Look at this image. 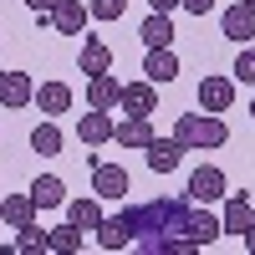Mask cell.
Returning a JSON list of instances; mask_svg holds the SVG:
<instances>
[{"label": "cell", "instance_id": "cell-10", "mask_svg": "<svg viewBox=\"0 0 255 255\" xmlns=\"http://www.w3.org/2000/svg\"><path fill=\"white\" fill-rule=\"evenodd\" d=\"M143 153H148V168H153V174H174L179 158H184V148H179V138H158L153 133V143H148Z\"/></svg>", "mask_w": 255, "mask_h": 255}, {"label": "cell", "instance_id": "cell-26", "mask_svg": "<svg viewBox=\"0 0 255 255\" xmlns=\"http://www.w3.org/2000/svg\"><path fill=\"white\" fill-rule=\"evenodd\" d=\"M230 72H235L240 82H250V87H255V46H250V41L240 46V56H235V67H230Z\"/></svg>", "mask_w": 255, "mask_h": 255}, {"label": "cell", "instance_id": "cell-8", "mask_svg": "<svg viewBox=\"0 0 255 255\" xmlns=\"http://www.w3.org/2000/svg\"><path fill=\"white\" fill-rule=\"evenodd\" d=\"M92 189H97V199H123L128 194V168L123 163H97L92 168Z\"/></svg>", "mask_w": 255, "mask_h": 255}, {"label": "cell", "instance_id": "cell-6", "mask_svg": "<svg viewBox=\"0 0 255 255\" xmlns=\"http://www.w3.org/2000/svg\"><path fill=\"white\" fill-rule=\"evenodd\" d=\"M220 31H225L230 41H240V46L255 41V5H245V0H240V5H230V10L220 15Z\"/></svg>", "mask_w": 255, "mask_h": 255}, {"label": "cell", "instance_id": "cell-30", "mask_svg": "<svg viewBox=\"0 0 255 255\" xmlns=\"http://www.w3.org/2000/svg\"><path fill=\"white\" fill-rule=\"evenodd\" d=\"M148 5H153V10H163V15H168V10H179V0H148Z\"/></svg>", "mask_w": 255, "mask_h": 255}, {"label": "cell", "instance_id": "cell-3", "mask_svg": "<svg viewBox=\"0 0 255 255\" xmlns=\"http://www.w3.org/2000/svg\"><path fill=\"white\" fill-rule=\"evenodd\" d=\"M189 199H194V204H215V199H225V168L199 163L194 174H189Z\"/></svg>", "mask_w": 255, "mask_h": 255}, {"label": "cell", "instance_id": "cell-17", "mask_svg": "<svg viewBox=\"0 0 255 255\" xmlns=\"http://www.w3.org/2000/svg\"><path fill=\"white\" fill-rule=\"evenodd\" d=\"M36 220V199L31 194H5V199H0V225H31Z\"/></svg>", "mask_w": 255, "mask_h": 255}, {"label": "cell", "instance_id": "cell-5", "mask_svg": "<svg viewBox=\"0 0 255 255\" xmlns=\"http://www.w3.org/2000/svg\"><path fill=\"white\" fill-rule=\"evenodd\" d=\"M36 102V82L26 72H5L0 77V108H31Z\"/></svg>", "mask_w": 255, "mask_h": 255}, {"label": "cell", "instance_id": "cell-13", "mask_svg": "<svg viewBox=\"0 0 255 255\" xmlns=\"http://www.w3.org/2000/svg\"><path fill=\"white\" fill-rule=\"evenodd\" d=\"M113 128H118V123H113L108 113H102V108H92V113H82V123H77V138L87 143V148H97V143H108V138H113Z\"/></svg>", "mask_w": 255, "mask_h": 255}, {"label": "cell", "instance_id": "cell-4", "mask_svg": "<svg viewBox=\"0 0 255 255\" xmlns=\"http://www.w3.org/2000/svg\"><path fill=\"white\" fill-rule=\"evenodd\" d=\"M118 108L128 118H148L158 108V92H153V82H123V97H118Z\"/></svg>", "mask_w": 255, "mask_h": 255}, {"label": "cell", "instance_id": "cell-28", "mask_svg": "<svg viewBox=\"0 0 255 255\" xmlns=\"http://www.w3.org/2000/svg\"><path fill=\"white\" fill-rule=\"evenodd\" d=\"M179 10H189V15H209V10H215V0H179Z\"/></svg>", "mask_w": 255, "mask_h": 255}, {"label": "cell", "instance_id": "cell-24", "mask_svg": "<svg viewBox=\"0 0 255 255\" xmlns=\"http://www.w3.org/2000/svg\"><path fill=\"white\" fill-rule=\"evenodd\" d=\"M67 220H72L77 230H97V225H102V204H97V199H72V204H67Z\"/></svg>", "mask_w": 255, "mask_h": 255}, {"label": "cell", "instance_id": "cell-23", "mask_svg": "<svg viewBox=\"0 0 255 255\" xmlns=\"http://www.w3.org/2000/svg\"><path fill=\"white\" fill-rule=\"evenodd\" d=\"M31 148H36V153L41 158H51V153H61V128L46 118V123H36L31 128Z\"/></svg>", "mask_w": 255, "mask_h": 255}, {"label": "cell", "instance_id": "cell-14", "mask_svg": "<svg viewBox=\"0 0 255 255\" xmlns=\"http://www.w3.org/2000/svg\"><path fill=\"white\" fill-rule=\"evenodd\" d=\"M82 26H87V5H82V0H61V5L51 10V31H61V36H82Z\"/></svg>", "mask_w": 255, "mask_h": 255}, {"label": "cell", "instance_id": "cell-16", "mask_svg": "<svg viewBox=\"0 0 255 255\" xmlns=\"http://www.w3.org/2000/svg\"><path fill=\"white\" fill-rule=\"evenodd\" d=\"M82 72H87V77L113 72V51H108V41L92 36V31H87V41H82Z\"/></svg>", "mask_w": 255, "mask_h": 255}, {"label": "cell", "instance_id": "cell-2", "mask_svg": "<svg viewBox=\"0 0 255 255\" xmlns=\"http://www.w3.org/2000/svg\"><path fill=\"white\" fill-rule=\"evenodd\" d=\"M174 138H179L184 153H204V148H220L230 138V128L220 123V113H184L174 123Z\"/></svg>", "mask_w": 255, "mask_h": 255}, {"label": "cell", "instance_id": "cell-34", "mask_svg": "<svg viewBox=\"0 0 255 255\" xmlns=\"http://www.w3.org/2000/svg\"><path fill=\"white\" fill-rule=\"evenodd\" d=\"M0 77H5V72H0Z\"/></svg>", "mask_w": 255, "mask_h": 255}, {"label": "cell", "instance_id": "cell-33", "mask_svg": "<svg viewBox=\"0 0 255 255\" xmlns=\"http://www.w3.org/2000/svg\"><path fill=\"white\" fill-rule=\"evenodd\" d=\"M245 5H255V0H245Z\"/></svg>", "mask_w": 255, "mask_h": 255}, {"label": "cell", "instance_id": "cell-9", "mask_svg": "<svg viewBox=\"0 0 255 255\" xmlns=\"http://www.w3.org/2000/svg\"><path fill=\"white\" fill-rule=\"evenodd\" d=\"M230 102H235V82L230 77H204L199 82V108L204 113H225Z\"/></svg>", "mask_w": 255, "mask_h": 255}, {"label": "cell", "instance_id": "cell-32", "mask_svg": "<svg viewBox=\"0 0 255 255\" xmlns=\"http://www.w3.org/2000/svg\"><path fill=\"white\" fill-rule=\"evenodd\" d=\"M250 123H255V102H250Z\"/></svg>", "mask_w": 255, "mask_h": 255}, {"label": "cell", "instance_id": "cell-31", "mask_svg": "<svg viewBox=\"0 0 255 255\" xmlns=\"http://www.w3.org/2000/svg\"><path fill=\"white\" fill-rule=\"evenodd\" d=\"M245 250H250V255H255V225H250V230H245Z\"/></svg>", "mask_w": 255, "mask_h": 255}, {"label": "cell", "instance_id": "cell-19", "mask_svg": "<svg viewBox=\"0 0 255 255\" xmlns=\"http://www.w3.org/2000/svg\"><path fill=\"white\" fill-rule=\"evenodd\" d=\"M31 199H36V209H56V204H67V184H61L56 174H41L31 184Z\"/></svg>", "mask_w": 255, "mask_h": 255}, {"label": "cell", "instance_id": "cell-15", "mask_svg": "<svg viewBox=\"0 0 255 255\" xmlns=\"http://www.w3.org/2000/svg\"><path fill=\"white\" fill-rule=\"evenodd\" d=\"M36 108L46 113V118L67 113L72 108V87H67V82H41V87H36Z\"/></svg>", "mask_w": 255, "mask_h": 255}, {"label": "cell", "instance_id": "cell-12", "mask_svg": "<svg viewBox=\"0 0 255 255\" xmlns=\"http://www.w3.org/2000/svg\"><path fill=\"white\" fill-rule=\"evenodd\" d=\"M143 72H148V82H153V87H158V82L168 87V82L179 77V56L168 51V46H148V61H143Z\"/></svg>", "mask_w": 255, "mask_h": 255}, {"label": "cell", "instance_id": "cell-29", "mask_svg": "<svg viewBox=\"0 0 255 255\" xmlns=\"http://www.w3.org/2000/svg\"><path fill=\"white\" fill-rule=\"evenodd\" d=\"M26 5H31V10H36V15H41V20H51V10H56V5H61V0H26Z\"/></svg>", "mask_w": 255, "mask_h": 255}, {"label": "cell", "instance_id": "cell-1", "mask_svg": "<svg viewBox=\"0 0 255 255\" xmlns=\"http://www.w3.org/2000/svg\"><path fill=\"white\" fill-rule=\"evenodd\" d=\"M128 235L143 255H184L199 250L194 240V204L189 199H153V204H128L123 209Z\"/></svg>", "mask_w": 255, "mask_h": 255}, {"label": "cell", "instance_id": "cell-11", "mask_svg": "<svg viewBox=\"0 0 255 255\" xmlns=\"http://www.w3.org/2000/svg\"><path fill=\"white\" fill-rule=\"evenodd\" d=\"M220 225H225V235H245V230L255 225L250 194H230V199H225V215H220Z\"/></svg>", "mask_w": 255, "mask_h": 255}, {"label": "cell", "instance_id": "cell-18", "mask_svg": "<svg viewBox=\"0 0 255 255\" xmlns=\"http://www.w3.org/2000/svg\"><path fill=\"white\" fill-rule=\"evenodd\" d=\"M113 138L123 148H148V143H153V123H148V118H128V123L113 128Z\"/></svg>", "mask_w": 255, "mask_h": 255}, {"label": "cell", "instance_id": "cell-25", "mask_svg": "<svg viewBox=\"0 0 255 255\" xmlns=\"http://www.w3.org/2000/svg\"><path fill=\"white\" fill-rule=\"evenodd\" d=\"M10 245H15V255H36V250H46V230L31 220V225H20V235H15Z\"/></svg>", "mask_w": 255, "mask_h": 255}, {"label": "cell", "instance_id": "cell-27", "mask_svg": "<svg viewBox=\"0 0 255 255\" xmlns=\"http://www.w3.org/2000/svg\"><path fill=\"white\" fill-rule=\"evenodd\" d=\"M128 10V0H87V15H97V20H118Z\"/></svg>", "mask_w": 255, "mask_h": 255}, {"label": "cell", "instance_id": "cell-7", "mask_svg": "<svg viewBox=\"0 0 255 255\" xmlns=\"http://www.w3.org/2000/svg\"><path fill=\"white\" fill-rule=\"evenodd\" d=\"M118 97H123V82H118L113 72H97V77H87V108L113 113V108H118Z\"/></svg>", "mask_w": 255, "mask_h": 255}, {"label": "cell", "instance_id": "cell-22", "mask_svg": "<svg viewBox=\"0 0 255 255\" xmlns=\"http://www.w3.org/2000/svg\"><path fill=\"white\" fill-rule=\"evenodd\" d=\"M46 250H56V255H77L82 250V230L67 220V225H56V230H46Z\"/></svg>", "mask_w": 255, "mask_h": 255}, {"label": "cell", "instance_id": "cell-20", "mask_svg": "<svg viewBox=\"0 0 255 255\" xmlns=\"http://www.w3.org/2000/svg\"><path fill=\"white\" fill-rule=\"evenodd\" d=\"M97 245L102 250H123V245H133V235H128V220L123 215H102V225H97Z\"/></svg>", "mask_w": 255, "mask_h": 255}, {"label": "cell", "instance_id": "cell-21", "mask_svg": "<svg viewBox=\"0 0 255 255\" xmlns=\"http://www.w3.org/2000/svg\"><path fill=\"white\" fill-rule=\"evenodd\" d=\"M138 36L148 41V46H174V20H168L163 10H153V15L138 26Z\"/></svg>", "mask_w": 255, "mask_h": 255}]
</instances>
